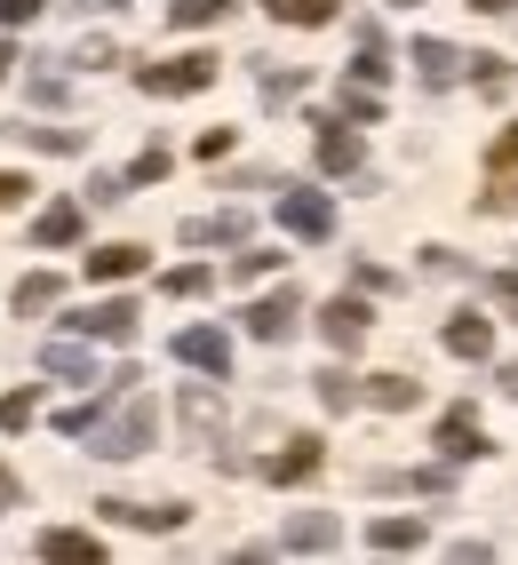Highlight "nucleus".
<instances>
[{"label":"nucleus","mask_w":518,"mask_h":565,"mask_svg":"<svg viewBox=\"0 0 518 565\" xmlns=\"http://www.w3.org/2000/svg\"><path fill=\"white\" fill-rule=\"evenodd\" d=\"M152 438H160V406L144 398V391H128V406L104 414V423L88 430V455H104V462H136Z\"/></svg>","instance_id":"1"},{"label":"nucleus","mask_w":518,"mask_h":565,"mask_svg":"<svg viewBox=\"0 0 518 565\" xmlns=\"http://www.w3.org/2000/svg\"><path fill=\"white\" fill-rule=\"evenodd\" d=\"M136 88H144V96H200V88H215V56H208V49H192V56L144 64V72H136Z\"/></svg>","instance_id":"2"},{"label":"nucleus","mask_w":518,"mask_h":565,"mask_svg":"<svg viewBox=\"0 0 518 565\" xmlns=\"http://www.w3.org/2000/svg\"><path fill=\"white\" fill-rule=\"evenodd\" d=\"M478 207H487V215H518V128L495 136V152H487V192H478Z\"/></svg>","instance_id":"3"},{"label":"nucleus","mask_w":518,"mask_h":565,"mask_svg":"<svg viewBox=\"0 0 518 565\" xmlns=\"http://www.w3.org/2000/svg\"><path fill=\"white\" fill-rule=\"evenodd\" d=\"M279 232L327 239V232H336V200H327V192H304V183H287V192H279Z\"/></svg>","instance_id":"4"},{"label":"nucleus","mask_w":518,"mask_h":565,"mask_svg":"<svg viewBox=\"0 0 518 565\" xmlns=\"http://www.w3.org/2000/svg\"><path fill=\"white\" fill-rule=\"evenodd\" d=\"M72 334H88V343H136V303L128 295H104V303H88L72 319Z\"/></svg>","instance_id":"5"},{"label":"nucleus","mask_w":518,"mask_h":565,"mask_svg":"<svg viewBox=\"0 0 518 565\" xmlns=\"http://www.w3.org/2000/svg\"><path fill=\"white\" fill-rule=\"evenodd\" d=\"M295 319H304V295H295V287L264 295V303H247V334H255V343H287Z\"/></svg>","instance_id":"6"},{"label":"nucleus","mask_w":518,"mask_h":565,"mask_svg":"<svg viewBox=\"0 0 518 565\" xmlns=\"http://www.w3.org/2000/svg\"><path fill=\"white\" fill-rule=\"evenodd\" d=\"M367 327H376V319H367V303H359V295H336V303L319 311V334H327L336 351H359V343H367Z\"/></svg>","instance_id":"7"},{"label":"nucleus","mask_w":518,"mask_h":565,"mask_svg":"<svg viewBox=\"0 0 518 565\" xmlns=\"http://www.w3.org/2000/svg\"><path fill=\"white\" fill-rule=\"evenodd\" d=\"M176 359L200 366V374H232V343H224L215 327H183V334H176Z\"/></svg>","instance_id":"8"},{"label":"nucleus","mask_w":518,"mask_h":565,"mask_svg":"<svg viewBox=\"0 0 518 565\" xmlns=\"http://www.w3.org/2000/svg\"><path fill=\"white\" fill-rule=\"evenodd\" d=\"M319 462H327L319 438H287V455H272L264 478H272V486H304V478H319Z\"/></svg>","instance_id":"9"},{"label":"nucleus","mask_w":518,"mask_h":565,"mask_svg":"<svg viewBox=\"0 0 518 565\" xmlns=\"http://www.w3.org/2000/svg\"><path fill=\"white\" fill-rule=\"evenodd\" d=\"M343 542V518H327V510H304V518H287V534H279V550H336Z\"/></svg>","instance_id":"10"},{"label":"nucleus","mask_w":518,"mask_h":565,"mask_svg":"<svg viewBox=\"0 0 518 565\" xmlns=\"http://www.w3.org/2000/svg\"><path fill=\"white\" fill-rule=\"evenodd\" d=\"M104 518H120V525H144V534H176L183 518V502H104Z\"/></svg>","instance_id":"11"},{"label":"nucleus","mask_w":518,"mask_h":565,"mask_svg":"<svg viewBox=\"0 0 518 565\" xmlns=\"http://www.w3.org/2000/svg\"><path fill=\"white\" fill-rule=\"evenodd\" d=\"M438 455H447V462L487 455V438H478V414H471V406H447V423H438Z\"/></svg>","instance_id":"12"},{"label":"nucleus","mask_w":518,"mask_h":565,"mask_svg":"<svg viewBox=\"0 0 518 565\" xmlns=\"http://www.w3.org/2000/svg\"><path fill=\"white\" fill-rule=\"evenodd\" d=\"M41 557H56V565H104V542L81 534V525H49V534H41Z\"/></svg>","instance_id":"13"},{"label":"nucleus","mask_w":518,"mask_h":565,"mask_svg":"<svg viewBox=\"0 0 518 565\" xmlns=\"http://www.w3.org/2000/svg\"><path fill=\"white\" fill-rule=\"evenodd\" d=\"M359 398L383 406V414H406V406H423V383H415V374H367Z\"/></svg>","instance_id":"14"},{"label":"nucleus","mask_w":518,"mask_h":565,"mask_svg":"<svg viewBox=\"0 0 518 565\" xmlns=\"http://www.w3.org/2000/svg\"><path fill=\"white\" fill-rule=\"evenodd\" d=\"M463 64H471V56H455L447 41H415V81H423V88H455Z\"/></svg>","instance_id":"15"},{"label":"nucleus","mask_w":518,"mask_h":565,"mask_svg":"<svg viewBox=\"0 0 518 565\" xmlns=\"http://www.w3.org/2000/svg\"><path fill=\"white\" fill-rule=\"evenodd\" d=\"M41 366L64 374V383H104V374H96V351H88V334H81V343H49Z\"/></svg>","instance_id":"16"},{"label":"nucleus","mask_w":518,"mask_h":565,"mask_svg":"<svg viewBox=\"0 0 518 565\" xmlns=\"http://www.w3.org/2000/svg\"><path fill=\"white\" fill-rule=\"evenodd\" d=\"M319 168H327V175H351V168H359V136H351L343 120H319Z\"/></svg>","instance_id":"17"},{"label":"nucleus","mask_w":518,"mask_h":565,"mask_svg":"<svg viewBox=\"0 0 518 565\" xmlns=\"http://www.w3.org/2000/svg\"><path fill=\"white\" fill-rule=\"evenodd\" d=\"M136 271H144V247H136V239L88 247V279H136Z\"/></svg>","instance_id":"18"},{"label":"nucleus","mask_w":518,"mask_h":565,"mask_svg":"<svg viewBox=\"0 0 518 565\" xmlns=\"http://www.w3.org/2000/svg\"><path fill=\"white\" fill-rule=\"evenodd\" d=\"M447 351H455V359H487V351H495V327L478 319V311H455V319H447Z\"/></svg>","instance_id":"19"},{"label":"nucleus","mask_w":518,"mask_h":565,"mask_svg":"<svg viewBox=\"0 0 518 565\" xmlns=\"http://www.w3.org/2000/svg\"><path fill=\"white\" fill-rule=\"evenodd\" d=\"M32 239H41V247H72V239H81V200H56V207H41Z\"/></svg>","instance_id":"20"},{"label":"nucleus","mask_w":518,"mask_h":565,"mask_svg":"<svg viewBox=\"0 0 518 565\" xmlns=\"http://www.w3.org/2000/svg\"><path fill=\"white\" fill-rule=\"evenodd\" d=\"M183 239H192V247H215V239H247V215L240 207H224V215H192V223H183Z\"/></svg>","instance_id":"21"},{"label":"nucleus","mask_w":518,"mask_h":565,"mask_svg":"<svg viewBox=\"0 0 518 565\" xmlns=\"http://www.w3.org/2000/svg\"><path fill=\"white\" fill-rule=\"evenodd\" d=\"M367 542H376L383 557H399V550H423V518H376V525H367Z\"/></svg>","instance_id":"22"},{"label":"nucleus","mask_w":518,"mask_h":565,"mask_svg":"<svg viewBox=\"0 0 518 565\" xmlns=\"http://www.w3.org/2000/svg\"><path fill=\"white\" fill-rule=\"evenodd\" d=\"M56 295H64V279H56V271L17 279V319H24V311H56Z\"/></svg>","instance_id":"23"},{"label":"nucleus","mask_w":518,"mask_h":565,"mask_svg":"<svg viewBox=\"0 0 518 565\" xmlns=\"http://www.w3.org/2000/svg\"><path fill=\"white\" fill-rule=\"evenodd\" d=\"M264 9H272V24H327L343 0H264Z\"/></svg>","instance_id":"24"},{"label":"nucleus","mask_w":518,"mask_h":565,"mask_svg":"<svg viewBox=\"0 0 518 565\" xmlns=\"http://www.w3.org/2000/svg\"><path fill=\"white\" fill-rule=\"evenodd\" d=\"M383 72H391V64H383V32H376V24H359V56H351V81H376V88H383Z\"/></svg>","instance_id":"25"},{"label":"nucleus","mask_w":518,"mask_h":565,"mask_svg":"<svg viewBox=\"0 0 518 565\" xmlns=\"http://www.w3.org/2000/svg\"><path fill=\"white\" fill-rule=\"evenodd\" d=\"M224 17H232V0H176V9H168V24H183V32L224 24Z\"/></svg>","instance_id":"26"},{"label":"nucleus","mask_w":518,"mask_h":565,"mask_svg":"<svg viewBox=\"0 0 518 565\" xmlns=\"http://www.w3.org/2000/svg\"><path fill=\"white\" fill-rule=\"evenodd\" d=\"M311 383H319V406H327V414H343V406H359V383H351L343 366H327V374H311Z\"/></svg>","instance_id":"27"},{"label":"nucleus","mask_w":518,"mask_h":565,"mask_svg":"<svg viewBox=\"0 0 518 565\" xmlns=\"http://www.w3.org/2000/svg\"><path fill=\"white\" fill-rule=\"evenodd\" d=\"M343 120H383V96H376V81H351V88H343Z\"/></svg>","instance_id":"28"},{"label":"nucleus","mask_w":518,"mask_h":565,"mask_svg":"<svg viewBox=\"0 0 518 565\" xmlns=\"http://www.w3.org/2000/svg\"><path fill=\"white\" fill-rule=\"evenodd\" d=\"M32 414H41V398H32V391H0V430H24Z\"/></svg>","instance_id":"29"},{"label":"nucleus","mask_w":518,"mask_h":565,"mask_svg":"<svg viewBox=\"0 0 518 565\" xmlns=\"http://www.w3.org/2000/svg\"><path fill=\"white\" fill-rule=\"evenodd\" d=\"M215 414H224V406H215V391H183V423H192V430H215Z\"/></svg>","instance_id":"30"},{"label":"nucleus","mask_w":518,"mask_h":565,"mask_svg":"<svg viewBox=\"0 0 518 565\" xmlns=\"http://www.w3.org/2000/svg\"><path fill=\"white\" fill-rule=\"evenodd\" d=\"M24 143H41V152H81V128H17Z\"/></svg>","instance_id":"31"},{"label":"nucleus","mask_w":518,"mask_h":565,"mask_svg":"<svg viewBox=\"0 0 518 565\" xmlns=\"http://www.w3.org/2000/svg\"><path fill=\"white\" fill-rule=\"evenodd\" d=\"M160 295H176V303H183V295H208V271H200V263H183V271L160 279Z\"/></svg>","instance_id":"32"},{"label":"nucleus","mask_w":518,"mask_h":565,"mask_svg":"<svg viewBox=\"0 0 518 565\" xmlns=\"http://www.w3.org/2000/svg\"><path fill=\"white\" fill-rule=\"evenodd\" d=\"M160 175H168V152H160V143H144L136 168H128V183H160Z\"/></svg>","instance_id":"33"},{"label":"nucleus","mask_w":518,"mask_h":565,"mask_svg":"<svg viewBox=\"0 0 518 565\" xmlns=\"http://www.w3.org/2000/svg\"><path fill=\"white\" fill-rule=\"evenodd\" d=\"M471 81L487 88V96H503V81H510V72H503V56H471Z\"/></svg>","instance_id":"34"},{"label":"nucleus","mask_w":518,"mask_h":565,"mask_svg":"<svg viewBox=\"0 0 518 565\" xmlns=\"http://www.w3.org/2000/svg\"><path fill=\"white\" fill-rule=\"evenodd\" d=\"M287 96H304V72H264V104H287Z\"/></svg>","instance_id":"35"},{"label":"nucleus","mask_w":518,"mask_h":565,"mask_svg":"<svg viewBox=\"0 0 518 565\" xmlns=\"http://www.w3.org/2000/svg\"><path fill=\"white\" fill-rule=\"evenodd\" d=\"M88 200H96V207H120V200H128V175H96Z\"/></svg>","instance_id":"36"},{"label":"nucleus","mask_w":518,"mask_h":565,"mask_svg":"<svg viewBox=\"0 0 518 565\" xmlns=\"http://www.w3.org/2000/svg\"><path fill=\"white\" fill-rule=\"evenodd\" d=\"M272 263H279V255H272V247H247V255H240V263H232V279H264V271H272Z\"/></svg>","instance_id":"37"},{"label":"nucleus","mask_w":518,"mask_h":565,"mask_svg":"<svg viewBox=\"0 0 518 565\" xmlns=\"http://www.w3.org/2000/svg\"><path fill=\"white\" fill-rule=\"evenodd\" d=\"M41 9H49V0H0V24H32Z\"/></svg>","instance_id":"38"},{"label":"nucleus","mask_w":518,"mask_h":565,"mask_svg":"<svg viewBox=\"0 0 518 565\" xmlns=\"http://www.w3.org/2000/svg\"><path fill=\"white\" fill-rule=\"evenodd\" d=\"M487 295H495L503 311H518V271H495V279H487Z\"/></svg>","instance_id":"39"},{"label":"nucleus","mask_w":518,"mask_h":565,"mask_svg":"<svg viewBox=\"0 0 518 565\" xmlns=\"http://www.w3.org/2000/svg\"><path fill=\"white\" fill-rule=\"evenodd\" d=\"M24 192H32V183H24V175H9V168H0V207H17Z\"/></svg>","instance_id":"40"},{"label":"nucleus","mask_w":518,"mask_h":565,"mask_svg":"<svg viewBox=\"0 0 518 565\" xmlns=\"http://www.w3.org/2000/svg\"><path fill=\"white\" fill-rule=\"evenodd\" d=\"M9 510H17V478H9V470H0V518H9Z\"/></svg>","instance_id":"41"},{"label":"nucleus","mask_w":518,"mask_h":565,"mask_svg":"<svg viewBox=\"0 0 518 565\" xmlns=\"http://www.w3.org/2000/svg\"><path fill=\"white\" fill-rule=\"evenodd\" d=\"M471 9H478V17H510V9H518V0H471Z\"/></svg>","instance_id":"42"},{"label":"nucleus","mask_w":518,"mask_h":565,"mask_svg":"<svg viewBox=\"0 0 518 565\" xmlns=\"http://www.w3.org/2000/svg\"><path fill=\"white\" fill-rule=\"evenodd\" d=\"M9 64H17V49H9V41H0V81H9Z\"/></svg>","instance_id":"43"},{"label":"nucleus","mask_w":518,"mask_h":565,"mask_svg":"<svg viewBox=\"0 0 518 565\" xmlns=\"http://www.w3.org/2000/svg\"><path fill=\"white\" fill-rule=\"evenodd\" d=\"M503 391H510V398H518V366H503Z\"/></svg>","instance_id":"44"},{"label":"nucleus","mask_w":518,"mask_h":565,"mask_svg":"<svg viewBox=\"0 0 518 565\" xmlns=\"http://www.w3.org/2000/svg\"><path fill=\"white\" fill-rule=\"evenodd\" d=\"M399 9H415V0H399Z\"/></svg>","instance_id":"45"}]
</instances>
